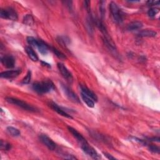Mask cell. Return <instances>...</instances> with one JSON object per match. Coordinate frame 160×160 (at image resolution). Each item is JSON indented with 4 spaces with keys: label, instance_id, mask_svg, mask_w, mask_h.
<instances>
[{
    "label": "cell",
    "instance_id": "obj_1",
    "mask_svg": "<svg viewBox=\"0 0 160 160\" xmlns=\"http://www.w3.org/2000/svg\"><path fill=\"white\" fill-rule=\"evenodd\" d=\"M55 85L50 80L36 82L33 85V89L39 94L47 93L55 89Z\"/></svg>",
    "mask_w": 160,
    "mask_h": 160
},
{
    "label": "cell",
    "instance_id": "obj_2",
    "mask_svg": "<svg viewBox=\"0 0 160 160\" xmlns=\"http://www.w3.org/2000/svg\"><path fill=\"white\" fill-rule=\"evenodd\" d=\"M6 100L8 103L16 105L18 107L30 112H36L37 110L36 108H34V106H33L32 105L27 103L26 102L21 100V99H19L17 98H12V97H8L6 98Z\"/></svg>",
    "mask_w": 160,
    "mask_h": 160
},
{
    "label": "cell",
    "instance_id": "obj_3",
    "mask_svg": "<svg viewBox=\"0 0 160 160\" xmlns=\"http://www.w3.org/2000/svg\"><path fill=\"white\" fill-rule=\"evenodd\" d=\"M110 10L115 22L117 24L122 23L123 21V14L118 5L115 2H111L110 4Z\"/></svg>",
    "mask_w": 160,
    "mask_h": 160
},
{
    "label": "cell",
    "instance_id": "obj_4",
    "mask_svg": "<svg viewBox=\"0 0 160 160\" xmlns=\"http://www.w3.org/2000/svg\"><path fill=\"white\" fill-rule=\"evenodd\" d=\"M0 16L2 18L16 21L18 18L16 11L12 8L2 9L0 11Z\"/></svg>",
    "mask_w": 160,
    "mask_h": 160
},
{
    "label": "cell",
    "instance_id": "obj_5",
    "mask_svg": "<svg viewBox=\"0 0 160 160\" xmlns=\"http://www.w3.org/2000/svg\"><path fill=\"white\" fill-rule=\"evenodd\" d=\"M81 148L82 150L89 156L92 158L94 159H98L101 158V156L99 155V154L97 153V151L92 147L88 143H85L82 145H81Z\"/></svg>",
    "mask_w": 160,
    "mask_h": 160
},
{
    "label": "cell",
    "instance_id": "obj_6",
    "mask_svg": "<svg viewBox=\"0 0 160 160\" xmlns=\"http://www.w3.org/2000/svg\"><path fill=\"white\" fill-rule=\"evenodd\" d=\"M62 89H63V92L65 93V94H66L67 98L70 101H73L74 103H80V99L79 97L69 87H68L67 86L62 84Z\"/></svg>",
    "mask_w": 160,
    "mask_h": 160
},
{
    "label": "cell",
    "instance_id": "obj_7",
    "mask_svg": "<svg viewBox=\"0 0 160 160\" xmlns=\"http://www.w3.org/2000/svg\"><path fill=\"white\" fill-rule=\"evenodd\" d=\"M58 68L61 73L62 75L63 76L65 79H66L68 82L72 83L73 81V77L71 72L68 70V68L65 66V65L62 63H58Z\"/></svg>",
    "mask_w": 160,
    "mask_h": 160
},
{
    "label": "cell",
    "instance_id": "obj_8",
    "mask_svg": "<svg viewBox=\"0 0 160 160\" xmlns=\"http://www.w3.org/2000/svg\"><path fill=\"white\" fill-rule=\"evenodd\" d=\"M40 141L51 151L55 150L57 148L56 143L47 135L42 134L39 136Z\"/></svg>",
    "mask_w": 160,
    "mask_h": 160
},
{
    "label": "cell",
    "instance_id": "obj_9",
    "mask_svg": "<svg viewBox=\"0 0 160 160\" xmlns=\"http://www.w3.org/2000/svg\"><path fill=\"white\" fill-rule=\"evenodd\" d=\"M49 106H50L51 109H53L55 112H56L58 114H59V115H62L64 117L70 118V119L73 118L71 115H70L66 112H65L63 108L60 107V106H59L57 104L53 103V102H50L49 104Z\"/></svg>",
    "mask_w": 160,
    "mask_h": 160
},
{
    "label": "cell",
    "instance_id": "obj_10",
    "mask_svg": "<svg viewBox=\"0 0 160 160\" xmlns=\"http://www.w3.org/2000/svg\"><path fill=\"white\" fill-rule=\"evenodd\" d=\"M68 129L69 130V131L72 134V135L76 138V139L78 141V142L79 143V144L81 145L88 143V141H86V139L83 136V135L81 134H80L76 130H75V128L68 126Z\"/></svg>",
    "mask_w": 160,
    "mask_h": 160
},
{
    "label": "cell",
    "instance_id": "obj_11",
    "mask_svg": "<svg viewBox=\"0 0 160 160\" xmlns=\"http://www.w3.org/2000/svg\"><path fill=\"white\" fill-rule=\"evenodd\" d=\"M2 63L8 68H13L15 67V60L13 56L6 55L2 58Z\"/></svg>",
    "mask_w": 160,
    "mask_h": 160
},
{
    "label": "cell",
    "instance_id": "obj_12",
    "mask_svg": "<svg viewBox=\"0 0 160 160\" xmlns=\"http://www.w3.org/2000/svg\"><path fill=\"white\" fill-rule=\"evenodd\" d=\"M21 73V70H11V71H7L2 72L0 74V76L2 78L5 79H12L16 78Z\"/></svg>",
    "mask_w": 160,
    "mask_h": 160
},
{
    "label": "cell",
    "instance_id": "obj_13",
    "mask_svg": "<svg viewBox=\"0 0 160 160\" xmlns=\"http://www.w3.org/2000/svg\"><path fill=\"white\" fill-rule=\"evenodd\" d=\"M81 93L87 96L88 97L90 98L94 101L96 102L98 101V97L95 93H94L91 90H90L88 88H87L85 85H81Z\"/></svg>",
    "mask_w": 160,
    "mask_h": 160
},
{
    "label": "cell",
    "instance_id": "obj_14",
    "mask_svg": "<svg viewBox=\"0 0 160 160\" xmlns=\"http://www.w3.org/2000/svg\"><path fill=\"white\" fill-rule=\"evenodd\" d=\"M36 48H38V49L39 50L41 54H42L43 55H46L48 53V51H49L48 46L43 41H42L41 39L40 40L39 39L38 44L36 46Z\"/></svg>",
    "mask_w": 160,
    "mask_h": 160
},
{
    "label": "cell",
    "instance_id": "obj_15",
    "mask_svg": "<svg viewBox=\"0 0 160 160\" xmlns=\"http://www.w3.org/2000/svg\"><path fill=\"white\" fill-rule=\"evenodd\" d=\"M143 25L141 21H133L131 22L130 23H129L127 26V30L128 31H135V30H140L142 27H143Z\"/></svg>",
    "mask_w": 160,
    "mask_h": 160
},
{
    "label": "cell",
    "instance_id": "obj_16",
    "mask_svg": "<svg viewBox=\"0 0 160 160\" xmlns=\"http://www.w3.org/2000/svg\"><path fill=\"white\" fill-rule=\"evenodd\" d=\"M25 51L27 53V55L28 56V57L33 61L34 62H36L38 61V55H36V53H35V51L31 48V47L30 46H27L25 48Z\"/></svg>",
    "mask_w": 160,
    "mask_h": 160
},
{
    "label": "cell",
    "instance_id": "obj_17",
    "mask_svg": "<svg viewBox=\"0 0 160 160\" xmlns=\"http://www.w3.org/2000/svg\"><path fill=\"white\" fill-rule=\"evenodd\" d=\"M157 33L152 30H144L139 31L138 34L139 37H155Z\"/></svg>",
    "mask_w": 160,
    "mask_h": 160
},
{
    "label": "cell",
    "instance_id": "obj_18",
    "mask_svg": "<svg viewBox=\"0 0 160 160\" xmlns=\"http://www.w3.org/2000/svg\"><path fill=\"white\" fill-rule=\"evenodd\" d=\"M81 96L82 99L83 100V101L86 104V105L89 108H93L94 106V101L91 99L90 98L88 97L87 96H86L85 94H84L83 93H81Z\"/></svg>",
    "mask_w": 160,
    "mask_h": 160
},
{
    "label": "cell",
    "instance_id": "obj_19",
    "mask_svg": "<svg viewBox=\"0 0 160 160\" xmlns=\"http://www.w3.org/2000/svg\"><path fill=\"white\" fill-rule=\"evenodd\" d=\"M23 22L26 25L32 26L34 24V18L31 15H26V16H24Z\"/></svg>",
    "mask_w": 160,
    "mask_h": 160
},
{
    "label": "cell",
    "instance_id": "obj_20",
    "mask_svg": "<svg viewBox=\"0 0 160 160\" xmlns=\"http://www.w3.org/2000/svg\"><path fill=\"white\" fill-rule=\"evenodd\" d=\"M7 130L8 133L13 136L16 137V136H19L21 135V132L18 129L12 127V126H8L7 128Z\"/></svg>",
    "mask_w": 160,
    "mask_h": 160
},
{
    "label": "cell",
    "instance_id": "obj_21",
    "mask_svg": "<svg viewBox=\"0 0 160 160\" xmlns=\"http://www.w3.org/2000/svg\"><path fill=\"white\" fill-rule=\"evenodd\" d=\"M51 51L54 53V54L60 59L61 60H66V57L65 54H63V53L61 51H60L58 49L54 48V47H51Z\"/></svg>",
    "mask_w": 160,
    "mask_h": 160
},
{
    "label": "cell",
    "instance_id": "obj_22",
    "mask_svg": "<svg viewBox=\"0 0 160 160\" xmlns=\"http://www.w3.org/2000/svg\"><path fill=\"white\" fill-rule=\"evenodd\" d=\"M1 149L3 151H9L11 148V144L4 141L3 140H1V144H0Z\"/></svg>",
    "mask_w": 160,
    "mask_h": 160
},
{
    "label": "cell",
    "instance_id": "obj_23",
    "mask_svg": "<svg viewBox=\"0 0 160 160\" xmlns=\"http://www.w3.org/2000/svg\"><path fill=\"white\" fill-rule=\"evenodd\" d=\"M27 42L28 43L32 46H34V47H36L37 44H38V41L39 39H36L33 37H31V36H29L27 38Z\"/></svg>",
    "mask_w": 160,
    "mask_h": 160
},
{
    "label": "cell",
    "instance_id": "obj_24",
    "mask_svg": "<svg viewBox=\"0 0 160 160\" xmlns=\"http://www.w3.org/2000/svg\"><path fill=\"white\" fill-rule=\"evenodd\" d=\"M31 71H28L26 76L22 80V83L24 85L29 84L31 81Z\"/></svg>",
    "mask_w": 160,
    "mask_h": 160
},
{
    "label": "cell",
    "instance_id": "obj_25",
    "mask_svg": "<svg viewBox=\"0 0 160 160\" xmlns=\"http://www.w3.org/2000/svg\"><path fill=\"white\" fill-rule=\"evenodd\" d=\"M159 12V10L157 9V8H152L151 9H149L148 11V15L149 17H154Z\"/></svg>",
    "mask_w": 160,
    "mask_h": 160
},
{
    "label": "cell",
    "instance_id": "obj_26",
    "mask_svg": "<svg viewBox=\"0 0 160 160\" xmlns=\"http://www.w3.org/2000/svg\"><path fill=\"white\" fill-rule=\"evenodd\" d=\"M149 149L150 151L154 153H159V147L155 146V145H153V144H151L149 146Z\"/></svg>",
    "mask_w": 160,
    "mask_h": 160
},
{
    "label": "cell",
    "instance_id": "obj_27",
    "mask_svg": "<svg viewBox=\"0 0 160 160\" xmlns=\"http://www.w3.org/2000/svg\"><path fill=\"white\" fill-rule=\"evenodd\" d=\"M63 156V158L65 159H77L75 156H74L72 154H63V155H61Z\"/></svg>",
    "mask_w": 160,
    "mask_h": 160
},
{
    "label": "cell",
    "instance_id": "obj_28",
    "mask_svg": "<svg viewBox=\"0 0 160 160\" xmlns=\"http://www.w3.org/2000/svg\"><path fill=\"white\" fill-rule=\"evenodd\" d=\"M147 3L149 5H159V1H148Z\"/></svg>",
    "mask_w": 160,
    "mask_h": 160
},
{
    "label": "cell",
    "instance_id": "obj_29",
    "mask_svg": "<svg viewBox=\"0 0 160 160\" xmlns=\"http://www.w3.org/2000/svg\"><path fill=\"white\" fill-rule=\"evenodd\" d=\"M104 153V156L106 158H107L108 159H116V158L115 157L112 156V155H111V154H108L107 153Z\"/></svg>",
    "mask_w": 160,
    "mask_h": 160
},
{
    "label": "cell",
    "instance_id": "obj_30",
    "mask_svg": "<svg viewBox=\"0 0 160 160\" xmlns=\"http://www.w3.org/2000/svg\"><path fill=\"white\" fill-rule=\"evenodd\" d=\"M85 3V8L89 11V5H90V2H88V1H86V2H84Z\"/></svg>",
    "mask_w": 160,
    "mask_h": 160
},
{
    "label": "cell",
    "instance_id": "obj_31",
    "mask_svg": "<svg viewBox=\"0 0 160 160\" xmlns=\"http://www.w3.org/2000/svg\"><path fill=\"white\" fill-rule=\"evenodd\" d=\"M149 141H157V142H159V137H154V138H149Z\"/></svg>",
    "mask_w": 160,
    "mask_h": 160
}]
</instances>
